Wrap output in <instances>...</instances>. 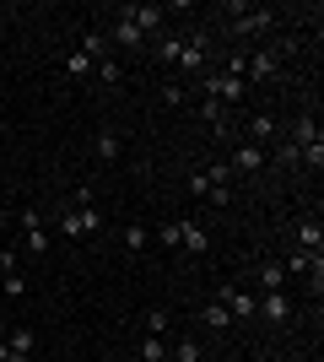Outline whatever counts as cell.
I'll list each match as a JSON object with an SVG mask.
<instances>
[{
	"mask_svg": "<svg viewBox=\"0 0 324 362\" xmlns=\"http://www.w3.org/2000/svg\"><path fill=\"white\" fill-rule=\"evenodd\" d=\"M281 71H287L281 49H254V54H244V81H248V87H260V81H276Z\"/></svg>",
	"mask_w": 324,
	"mask_h": 362,
	"instance_id": "1",
	"label": "cell"
},
{
	"mask_svg": "<svg viewBox=\"0 0 324 362\" xmlns=\"http://www.w3.org/2000/svg\"><path fill=\"white\" fill-rule=\"evenodd\" d=\"M205 54H211V38H205V33H189L173 65H179L184 76H205V71H211V65H205Z\"/></svg>",
	"mask_w": 324,
	"mask_h": 362,
	"instance_id": "2",
	"label": "cell"
},
{
	"mask_svg": "<svg viewBox=\"0 0 324 362\" xmlns=\"http://www.w3.org/2000/svg\"><path fill=\"white\" fill-rule=\"evenodd\" d=\"M108 44H119L124 54H146V38H140V28L130 22L124 11H114V22H108V33H103Z\"/></svg>",
	"mask_w": 324,
	"mask_h": 362,
	"instance_id": "3",
	"label": "cell"
},
{
	"mask_svg": "<svg viewBox=\"0 0 324 362\" xmlns=\"http://www.w3.org/2000/svg\"><path fill=\"white\" fill-rule=\"evenodd\" d=\"M276 28V16L265 11V6H232V33L248 38V33H270Z\"/></svg>",
	"mask_w": 324,
	"mask_h": 362,
	"instance_id": "4",
	"label": "cell"
},
{
	"mask_svg": "<svg viewBox=\"0 0 324 362\" xmlns=\"http://www.w3.org/2000/svg\"><path fill=\"white\" fill-rule=\"evenodd\" d=\"M119 11L140 28V38H146V44H152L157 33H162V22H168V6H119Z\"/></svg>",
	"mask_w": 324,
	"mask_h": 362,
	"instance_id": "5",
	"label": "cell"
},
{
	"mask_svg": "<svg viewBox=\"0 0 324 362\" xmlns=\"http://www.w3.org/2000/svg\"><path fill=\"white\" fill-rule=\"evenodd\" d=\"M22 249H28V255H44V249H49L44 211H38V206H22Z\"/></svg>",
	"mask_w": 324,
	"mask_h": 362,
	"instance_id": "6",
	"label": "cell"
},
{
	"mask_svg": "<svg viewBox=\"0 0 324 362\" xmlns=\"http://www.w3.org/2000/svg\"><path fill=\"white\" fill-rule=\"evenodd\" d=\"M216 303H222L232 319H254V314H260V298H254V292H244V287H232V281L216 292Z\"/></svg>",
	"mask_w": 324,
	"mask_h": 362,
	"instance_id": "7",
	"label": "cell"
},
{
	"mask_svg": "<svg viewBox=\"0 0 324 362\" xmlns=\"http://www.w3.org/2000/svg\"><path fill=\"white\" fill-rule=\"evenodd\" d=\"M173 227H179V249H184V255H195V259L211 255V233H205L200 222H189V216H184V222H173Z\"/></svg>",
	"mask_w": 324,
	"mask_h": 362,
	"instance_id": "8",
	"label": "cell"
},
{
	"mask_svg": "<svg viewBox=\"0 0 324 362\" xmlns=\"http://www.w3.org/2000/svg\"><path fill=\"white\" fill-rule=\"evenodd\" d=\"M292 249H303V255H324V227H319V216H303V222L292 227Z\"/></svg>",
	"mask_w": 324,
	"mask_h": 362,
	"instance_id": "9",
	"label": "cell"
},
{
	"mask_svg": "<svg viewBox=\"0 0 324 362\" xmlns=\"http://www.w3.org/2000/svg\"><path fill=\"white\" fill-rule=\"evenodd\" d=\"M32 346H38L32 325H11V330H6V351H11L6 362H32Z\"/></svg>",
	"mask_w": 324,
	"mask_h": 362,
	"instance_id": "10",
	"label": "cell"
},
{
	"mask_svg": "<svg viewBox=\"0 0 324 362\" xmlns=\"http://www.w3.org/2000/svg\"><path fill=\"white\" fill-rule=\"evenodd\" d=\"M227 168H232V173H260V168H265V146L238 141V146H232V157H227Z\"/></svg>",
	"mask_w": 324,
	"mask_h": 362,
	"instance_id": "11",
	"label": "cell"
},
{
	"mask_svg": "<svg viewBox=\"0 0 324 362\" xmlns=\"http://www.w3.org/2000/svg\"><path fill=\"white\" fill-rule=\"evenodd\" d=\"M248 141H254V146H265V141H276L281 136V124H276V114H265V108H254V114H248Z\"/></svg>",
	"mask_w": 324,
	"mask_h": 362,
	"instance_id": "12",
	"label": "cell"
},
{
	"mask_svg": "<svg viewBox=\"0 0 324 362\" xmlns=\"http://www.w3.org/2000/svg\"><path fill=\"white\" fill-rule=\"evenodd\" d=\"M260 319L287 325V319H292V298H287V292H265V298H260Z\"/></svg>",
	"mask_w": 324,
	"mask_h": 362,
	"instance_id": "13",
	"label": "cell"
},
{
	"mask_svg": "<svg viewBox=\"0 0 324 362\" xmlns=\"http://www.w3.org/2000/svg\"><path fill=\"white\" fill-rule=\"evenodd\" d=\"M92 146H97V163H119V157H124L119 130H97V141H92Z\"/></svg>",
	"mask_w": 324,
	"mask_h": 362,
	"instance_id": "14",
	"label": "cell"
},
{
	"mask_svg": "<svg viewBox=\"0 0 324 362\" xmlns=\"http://www.w3.org/2000/svg\"><path fill=\"white\" fill-rule=\"evenodd\" d=\"M313 141H324V136H319V119H313V114H297V124H292V146L303 151V146H313Z\"/></svg>",
	"mask_w": 324,
	"mask_h": 362,
	"instance_id": "15",
	"label": "cell"
},
{
	"mask_svg": "<svg viewBox=\"0 0 324 362\" xmlns=\"http://www.w3.org/2000/svg\"><path fill=\"white\" fill-rule=\"evenodd\" d=\"M92 71H97V81H103V87H124V60H114V54L92 60Z\"/></svg>",
	"mask_w": 324,
	"mask_h": 362,
	"instance_id": "16",
	"label": "cell"
},
{
	"mask_svg": "<svg viewBox=\"0 0 324 362\" xmlns=\"http://www.w3.org/2000/svg\"><path fill=\"white\" fill-rule=\"evenodd\" d=\"M168 357L173 362H205V346L195 341V335H184V341H173V346H168Z\"/></svg>",
	"mask_w": 324,
	"mask_h": 362,
	"instance_id": "17",
	"label": "cell"
},
{
	"mask_svg": "<svg viewBox=\"0 0 324 362\" xmlns=\"http://www.w3.org/2000/svg\"><path fill=\"white\" fill-rule=\"evenodd\" d=\"M200 325H205V330H216V335H222V330L232 325V314L222 308V303H205V308H200Z\"/></svg>",
	"mask_w": 324,
	"mask_h": 362,
	"instance_id": "18",
	"label": "cell"
},
{
	"mask_svg": "<svg viewBox=\"0 0 324 362\" xmlns=\"http://www.w3.org/2000/svg\"><path fill=\"white\" fill-rule=\"evenodd\" d=\"M260 287L265 292H287V271H281L276 259H265V265H260Z\"/></svg>",
	"mask_w": 324,
	"mask_h": 362,
	"instance_id": "19",
	"label": "cell"
},
{
	"mask_svg": "<svg viewBox=\"0 0 324 362\" xmlns=\"http://www.w3.org/2000/svg\"><path fill=\"white\" fill-rule=\"evenodd\" d=\"M140 362H168V341L162 335H140Z\"/></svg>",
	"mask_w": 324,
	"mask_h": 362,
	"instance_id": "20",
	"label": "cell"
},
{
	"mask_svg": "<svg viewBox=\"0 0 324 362\" xmlns=\"http://www.w3.org/2000/svg\"><path fill=\"white\" fill-rule=\"evenodd\" d=\"M140 325H146V335H162V341H168V330H173V314H168V308H152V314L140 319Z\"/></svg>",
	"mask_w": 324,
	"mask_h": 362,
	"instance_id": "21",
	"label": "cell"
},
{
	"mask_svg": "<svg viewBox=\"0 0 324 362\" xmlns=\"http://www.w3.org/2000/svg\"><path fill=\"white\" fill-rule=\"evenodd\" d=\"M119 238H124V249H130V255H140V249H146V243H152V227H124V233H119Z\"/></svg>",
	"mask_w": 324,
	"mask_h": 362,
	"instance_id": "22",
	"label": "cell"
},
{
	"mask_svg": "<svg viewBox=\"0 0 324 362\" xmlns=\"http://www.w3.org/2000/svg\"><path fill=\"white\" fill-rule=\"evenodd\" d=\"M65 76H92V60H87L81 49H71V54H65Z\"/></svg>",
	"mask_w": 324,
	"mask_h": 362,
	"instance_id": "23",
	"label": "cell"
},
{
	"mask_svg": "<svg viewBox=\"0 0 324 362\" xmlns=\"http://www.w3.org/2000/svg\"><path fill=\"white\" fill-rule=\"evenodd\" d=\"M71 211L81 216V233H97V227H103V211H97V206H71Z\"/></svg>",
	"mask_w": 324,
	"mask_h": 362,
	"instance_id": "24",
	"label": "cell"
},
{
	"mask_svg": "<svg viewBox=\"0 0 324 362\" xmlns=\"http://www.w3.org/2000/svg\"><path fill=\"white\" fill-rule=\"evenodd\" d=\"M0 292H6V298H22V292H28L22 271H6V276H0Z\"/></svg>",
	"mask_w": 324,
	"mask_h": 362,
	"instance_id": "25",
	"label": "cell"
},
{
	"mask_svg": "<svg viewBox=\"0 0 324 362\" xmlns=\"http://www.w3.org/2000/svg\"><path fill=\"white\" fill-rule=\"evenodd\" d=\"M60 233H65V238H87V233H81V216L71 211V206L60 211Z\"/></svg>",
	"mask_w": 324,
	"mask_h": 362,
	"instance_id": "26",
	"label": "cell"
},
{
	"mask_svg": "<svg viewBox=\"0 0 324 362\" xmlns=\"http://www.w3.org/2000/svg\"><path fill=\"white\" fill-rule=\"evenodd\" d=\"M189 195H200V200H211V179H205V173H189Z\"/></svg>",
	"mask_w": 324,
	"mask_h": 362,
	"instance_id": "27",
	"label": "cell"
},
{
	"mask_svg": "<svg viewBox=\"0 0 324 362\" xmlns=\"http://www.w3.org/2000/svg\"><path fill=\"white\" fill-rule=\"evenodd\" d=\"M6 357H11V351H6V335H0V362H6Z\"/></svg>",
	"mask_w": 324,
	"mask_h": 362,
	"instance_id": "28",
	"label": "cell"
}]
</instances>
